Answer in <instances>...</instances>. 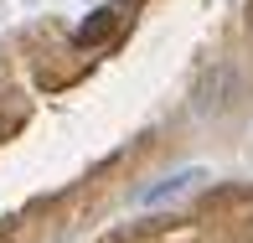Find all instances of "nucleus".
<instances>
[{"label": "nucleus", "mask_w": 253, "mask_h": 243, "mask_svg": "<svg viewBox=\"0 0 253 243\" xmlns=\"http://www.w3.org/2000/svg\"><path fill=\"white\" fill-rule=\"evenodd\" d=\"M114 26H119V10H114V5L93 10V16H88L83 26L73 31V47H98V42H109V37H114Z\"/></svg>", "instance_id": "nucleus-2"}, {"label": "nucleus", "mask_w": 253, "mask_h": 243, "mask_svg": "<svg viewBox=\"0 0 253 243\" xmlns=\"http://www.w3.org/2000/svg\"><path fill=\"white\" fill-rule=\"evenodd\" d=\"M202 176H207L202 166H181V171H170V176H160L155 187H145V192H140V207H160V202H176V196H181V192H191V187H197Z\"/></svg>", "instance_id": "nucleus-1"}]
</instances>
